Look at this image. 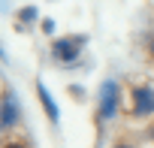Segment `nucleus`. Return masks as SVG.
<instances>
[{
  "instance_id": "nucleus-10",
  "label": "nucleus",
  "mask_w": 154,
  "mask_h": 148,
  "mask_svg": "<svg viewBox=\"0 0 154 148\" xmlns=\"http://www.w3.org/2000/svg\"><path fill=\"white\" fill-rule=\"evenodd\" d=\"M115 148H133V145H130V142H118Z\"/></svg>"
},
{
  "instance_id": "nucleus-9",
  "label": "nucleus",
  "mask_w": 154,
  "mask_h": 148,
  "mask_svg": "<svg viewBox=\"0 0 154 148\" xmlns=\"http://www.w3.org/2000/svg\"><path fill=\"white\" fill-rule=\"evenodd\" d=\"M148 54H151V57H154V36H151V39H148Z\"/></svg>"
},
{
  "instance_id": "nucleus-7",
  "label": "nucleus",
  "mask_w": 154,
  "mask_h": 148,
  "mask_svg": "<svg viewBox=\"0 0 154 148\" xmlns=\"http://www.w3.org/2000/svg\"><path fill=\"white\" fill-rule=\"evenodd\" d=\"M39 27H42V33H54V21H51V18H42Z\"/></svg>"
},
{
  "instance_id": "nucleus-8",
  "label": "nucleus",
  "mask_w": 154,
  "mask_h": 148,
  "mask_svg": "<svg viewBox=\"0 0 154 148\" xmlns=\"http://www.w3.org/2000/svg\"><path fill=\"white\" fill-rule=\"evenodd\" d=\"M3 148H27V145H24V142H18V139H9Z\"/></svg>"
},
{
  "instance_id": "nucleus-6",
  "label": "nucleus",
  "mask_w": 154,
  "mask_h": 148,
  "mask_svg": "<svg viewBox=\"0 0 154 148\" xmlns=\"http://www.w3.org/2000/svg\"><path fill=\"white\" fill-rule=\"evenodd\" d=\"M36 18H39V9H36V6H24V9H18V30H21V27H30Z\"/></svg>"
},
{
  "instance_id": "nucleus-3",
  "label": "nucleus",
  "mask_w": 154,
  "mask_h": 148,
  "mask_svg": "<svg viewBox=\"0 0 154 148\" xmlns=\"http://www.w3.org/2000/svg\"><path fill=\"white\" fill-rule=\"evenodd\" d=\"M18 121H21L18 97H15V91H3L0 94V130H15Z\"/></svg>"
},
{
  "instance_id": "nucleus-2",
  "label": "nucleus",
  "mask_w": 154,
  "mask_h": 148,
  "mask_svg": "<svg viewBox=\"0 0 154 148\" xmlns=\"http://www.w3.org/2000/svg\"><path fill=\"white\" fill-rule=\"evenodd\" d=\"M85 39H88V36H60V39H54V42H51V57H54L57 63H72L75 57H79Z\"/></svg>"
},
{
  "instance_id": "nucleus-5",
  "label": "nucleus",
  "mask_w": 154,
  "mask_h": 148,
  "mask_svg": "<svg viewBox=\"0 0 154 148\" xmlns=\"http://www.w3.org/2000/svg\"><path fill=\"white\" fill-rule=\"evenodd\" d=\"M36 97H39V103H42V109H45L48 121H51V124H57V121H60V109H57V103L51 100V94H48L45 82H36Z\"/></svg>"
},
{
  "instance_id": "nucleus-1",
  "label": "nucleus",
  "mask_w": 154,
  "mask_h": 148,
  "mask_svg": "<svg viewBox=\"0 0 154 148\" xmlns=\"http://www.w3.org/2000/svg\"><path fill=\"white\" fill-rule=\"evenodd\" d=\"M118 112H121V85L115 79H106L97 94V115L100 121H112L118 118Z\"/></svg>"
},
{
  "instance_id": "nucleus-4",
  "label": "nucleus",
  "mask_w": 154,
  "mask_h": 148,
  "mask_svg": "<svg viewBox=\"0 0 154 148\" xmlns=\"http://www.w3.org/2000/svg\"><path fill=\"white\" fill-rule=\"evenodd\" d=\"M130 97H133V106H130L133 118H151L154 115V88L139 85V88L130 91Z\"/></svg>"
}]
</instances>
